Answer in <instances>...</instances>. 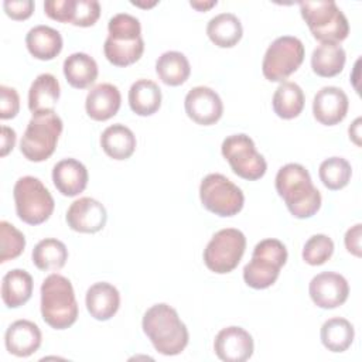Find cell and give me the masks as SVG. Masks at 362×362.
<instances>
[{"label":"cell","mask_w":362,"mask_h":362,"mask_svg":"<svg viewBox=\"0 0 362 362\" xmlns=\"http://www.w3.org/2000/svg\"><path fill=\"white\" fill-rule=\"evenodd\" d=\"M276 191L288 212L298 219L311 218L321 208V194L314 187L304 165L288 163L276 175Z\"/></svg>","instance_id":"1"},{"label":"cell","mask_w":362,"mask_h":362,"mask_svg":"<svg viewBox=\"0 0 362 362\" xmlns=\"http://www.w3.org/2000/svg\"><path fill=\"white\" fill-rule=\"evenodd\" d=\"M143 332L158 354L173 356L188 345L189 334L175 308L165 303L151 305L141 320Z\"/></svg>","instance_id":"2"},{"label":"cell","mask_w":362,"mask_h":362,"mask_svg":"<svg viewBox=\"0 0 362 362\" xmlns=\"http://www.w3.org/2000/svg\"><path fill=\"white\" fill-rule=\"evenodd\" d=\"M107 31L103 52L112 65L124 68L141 58L144 41L139 18L127 13H117L109 20Z\"/></svg>","instance_id":"3"},{"label":"cell","mask_w":362,"mask_h":362,"mask_svg":"<svg viewBox=\"0 0 362 362\" xmlns=\"http://www.w3.org/2000/svg\"><path fill=\"white\" fill-rule=\"evenodd\" d=\"M41 315L54 329H65L78 318V303L72 283L62 274L52 273L41 284Z\"/></svg>","instance_id":"4"},{"label":"cell","mask_w":362,"mask_h":362,"mask_svg":"<svg viewBox=\"0 0 362 362\" xmlns=\"http://www.w3.org/2000/svg\"><path fill=\"white\" fill-rule=\"evenodd\" d=\"M298 6L313 37L321 44H339L348 37L349 23L335 1H301Z\"/></svg>","instance_id":"5"},{"label":"cell","mask_w":362,"mask_h":362,"mask_svg":"<svg viewBox=\"0 0 362 362\" xmlns=\"http://www.w3.org/2000/svg\"><path fill=\"white\" fill-rule=\"evenodd\" d=\"M286 262L287 249L283 242L273 238L263 239L255 246L250 262L243 267V280L255 290L267 288L276 283Z\"/></svg>","instance_id":"6"},{"label":"cell","mask_w":362,"mask_h":362,"mask_svg":"<svg viewBox=\"0 0 362 362\" xmlns=\"http://www.w3.org/2000/svg\"><path fill=\"white\" fill-rule=\"evenodd\" d=\"M62 127V120L55 110L33 115L21 137L20 151L28 161H45L55 151Z\"/></svg>","instance_id":"7"},{"label":"cell","mask_w":362,"mask_h":362,"mask_svg":"<svg viewBox=\"0 0 362 362\" xmlns=\"http://www.w3.org/2000/svg\"><path fill=\"white\" fill-rule=\"evenodd\" d=\"M17 216L28 225H41L54 212V198L48 188L35 177L18 178L13 188Z\"/></svg>","instance_id":"8"},{"label":"cell","mask_w":362,"mask_h":362,"mask_svg":"<svg viewBox=\"0 0 362 362\" xmlns=\"http://www.w3.org/2000/svg\"><path fill=\"white\" fill-rule=\"evenodd\" d=\"M304 54V45L297 37L281 35L276 38L263 57V76L270 82H284L300 68Z\"/></svg>","instance_id":"9"},{"label":"cell","mask_w":362,"mask_h":362,"mask_svg":"<svg viewBox=\"0 0 362 362\" xmlns=\"http://www.w3.org/2000/svg\"><path fill=\"white\" fill-rule=\"evenodd\" d=\"M246 238L242 230L225 228L218 230L204 250L205 266L216 273L226 274L235 270L245 253Z\"/></svg>","instance_id":"10"},{"label":"cell","mask_w":362,"mask_h":362,"mask_svg":"<svg viewBox=\"0 0 362 362\" xmlns=\"http://www.w3.org/2000/svg\"><path fill=\"white\" fill-rule=\"evenodd\" d=\"M199 198L204 208L222 218L239 214L245 204L242 189L218 173L204 177L199 185Z\"/></svg>","instance_id":"11"},{"label":"cell","mask_w":362,"mask_h":362,"mask_svg":"<svg viewBox=\"0 0 362 362\" xmlns=\"http://www.w3.org/2000/svg\"><path fill=\"white\" fill-rule=\"evenodd\" d=\"M221 151L238 177L256 181L266 174L267 163L256 150L253 140L247 134L239 133L228 136L222 141Z\"/></svg>","instance_id":"12"},{"label":"cell","mask_w":362,"mask_h":362,"mask_svg":"<svg viewBox=\"0 0 362 362\" xmlns=\"http://www.w3.org/2000/svg\"><path fill=\"white\" fill-rule=\"evenodd\" d=\"M308 293L317 307L332 310L346 301L349 296V284L339 273L322 272L311 279Z\"/></svg>","instance_id":"13"},{"label":"cell","mask_w":362,"mask_h":362,"mask_svg":"<svg viewBox=\"0 0 362 362\" xmlns=\"http://www.w3.org/2000/svg\"><path fill=\"white\" fill-rule=\"evenodd\" d=\"M187 116L201 126L215 124L223 113V103L219 95L208 86L192 88L184 100Z\"/></svg>","instance_id":"14"},{"label":"cell","mask_w":362,"mask_h":362,"mask_svg":"<svg viewBox=\"0 0 362 362\" xmlns=\"http://www.w3.org/2000/svg\"><path fill=\"white\" fill-rule=\"evenodd\" d=\"M107 214L102 202L90 197L74 201L66 211L68 226L81 233H96L106 225Z\"/></svg>","instance_id":"15"},{"label":"cell","mask_w":362,"mask_h":362,"mask_svg":"<svg viewBox=\"0 0 362 362\" xmlns=\"http://www.w3.org/2000/svg\"><path fill=\"white\" fill-rule=\"evenodd\" d=\"M255 349L252 335L242 327L222 328L214 341V351L223 362H245Z\"/></svg>","instance_id":"16"},{"label":"cell","mask_w":362,"mask_h":362,"mask_svg":"<svg viewBox=\"0 0 362 362\" xmlns=\"http://www.w3.org/2000/svg\"><path fill=\"white\" fill-rule=\"evenodd\" d=\"M349 100L346 93L337 86L321 88L313 100V115L324 126H335L348 113Z\"/></svg>","instance_id":"17"},{"label":"cell","mask_w":362,"mask_h":362,"mask_svg":"<svg viewBox=\"0 0 362 362\" xmlns=\"http://www.w3.org/2000/svg\"><path fill=\"white\" fill-rule=\"evenodd\" d=\"M42 335L38 325L30 320H17L6 331V349L18 358H27L38 351Z\"/></svg>","instance_id":"18"},{"label":"cell","mask_w":362,"mask_h":362,"mask_svg":"<svg viewBox=\"0 0 362 362\" xmlns=\"http://www.w3.org/2000/svg\"><path fill=\"white\" fill-rule=\"evenodd\" d=\"M122 95L112 83H98L86 95L85 110L96 122H105L116 116L120 109Z\"/></svg>","instance_id":"19"},{"label":"cell","mask_w":362,"mask_h":362,"mask_svg":"<svg viewBox=\"0 0 362 362\" xmlns=\"http://www.w3.org/2000/svg\"><path fill=\"white\" fill-rule=\"evenodd\" d=\"M88 170L75 158H64L52 168V182L65 197L79 195L88 185Z\"/></svg>","instance_id":"20"},{"label":"cell","mask_w":362,"mask_h":362,"mask_svg":"<svg viewBox=\"0 0 362 362\" xmlns=\"http://www.w3.org/2000/svg\"><path fill=\"white\" fill-rule=\"evenodd\" d=\"M85 304L90 317L98 321H107L120 307V294L113 284L98 281L88 288Z\"/></svg>","instance_id":"21"},{"label":"cell","mask_w":362,"mask_h":362,"mask_svg":"<svg viewBox=\"0 0 362 362\" xmlns=\"http://www.w3.org/2000/svg\"><path fill=\"white\" fill-rule=\"evenodd\" d=\"M61 95L58 79L52 74L38 75L28 90V109L33 115L52 112Z\"/></svg>","instance_id":"22"},{"label":"cell","mask_w":362,"mask_h":362,"mask_svg":"<svg viewBox=\"0 0 362 362\" xmlns=\"http://www.w3.org/2000/svg\"><path fill=\"white\" fill-rule=\"evenodd\" d=\"M28 52L41 61H51L62 51V37L49 25H35L25 35Z\"/></svg>","instance_id":"23"},{"label":"cell","mask_w":362,"mask_h":362,"mask_svg":"<svg viewBox=\"0 0 362 362\" xmlns=\"http://www.w3.org/2000/svg\"><path fill=\"white\" fill-rule=\"evenodd\" d=\"M137 141L134 133L124 124L116 123L106 127L100 136V147L113 160H127L133 156Z\"/></svg>","instance_id":"24"},{"label":"cell","mask_w":362,"mask_h":362,"mask_svg":"<svg viewBox=\"0 0 362 362\" xmlns=\"http://www.w3.org/2000/svg\"><path fill=\"white\" fill-rule=\"evenodd\" d=\"M62 69L66 82L76 89L89 88L98 78V64L85 52H74L66 57Z\"/></svg>","instance_id":"25"},{"label":"cell","mask_w":362,"mask_h":362,"mask_svg":"<svg viewBox=\"0 0 362 362\" xmlns=\"http://www.w3.org/2000/svg\"><path fill=\"white\" fill-rule=\"evenodd\" d=\"M33 277L21 269L7 272L1 280V300L8 308L25 304L33 294Z\"/></svg>","instance_id":"26"},{"label":"cell","mask_w":362,"mask_h":362,"mask_svg":"<svg viewBox=\"0 0 362 362\" xmlns=\"http://www.w3.org/2000/svg\"><path fill=\"white\" fill-rule=\"evenodd\" d=\"M206 35L216 47L232 48L243 35L242 23L232 13H221L209 20L206 25Z\"/></svg>","instance_id":"27"},{"label":"cell","mask_w":362,"mask_h":362,"mask_svg":"<svg viewBox=\"0 0 362 362\" xmlns=\"http://www.w3.org/2000/svg\"><path fill=\"white\" fill-rule=\"evenodd\" d=\"M130 109L139 116H151L161 106V89L150 79H137L129 89Z\"/></svg>","instance_id":"28"},{"label":"cell","mask_w":362,"mask_h":362,"mask_svg":"<svg viewBox=\"0 0 362 362\" xmlns=\"http://www.w3.org/2000/svg\"><path fill=\"white\" fill-rule=\"evenodd\" d=\"M345 49L339 44H320L311 54V68L321 78H332L342 72Z\"/></svg>","instance_id":"29"},{"label":"cell","mask_w":362,"mask_h":362,"mask_svg":"<svg viewBox=\"0 0 362 362\" xmlns=\"http://www.w3.org/2000/svg\"><path fill=\"white\" fill-rule=\"evenodd\" d=\"M304 100L303 89L296 82L284 81L274 90L272 105L279 117L290 120L303 112Z\"/></svg>","instance_id":"30"},{"label":"cell","mask_w":362,"mask_h":362,"mask_svg":"<svg viewBox=\"0 0 362 362\" xmlns=\"http://www.w3.org/2000/svg\"><path fill=\"white\" fill-rule=\"evenodd\" d=\"M156 72L163 83L168 86H180L189 78L191 66L182 52L167 51L157 58Z\"/></svg>","instance_id":"31"},{"label":"cell","mask_w":362,"mask_h":362,"mask_svg":"<svg viewBox=\"0 0 362 362\" xmlns=\"http://www.w3.org/2000/svg\"><path fill=\"white\" fill-rule=\"evenodd\" d=\"M31 257L35 267L42 272L59 270L68 260V249L64 242L55 238H45L34 246Z\"/></svg>","instance_id":"32"},{"label":"cell","mask_w":362,"mask_h":362,"mask_svg":"<svg viewBox=\"0 0 362 362\" xmlns=\"http://www.w3.org/2000/svg\"><path fill=\"white\" fill-rule=\"evenodd\" d=\"M321 342L331 352H344L354 342V325L342 317H332L321 327Z\"/></svg>","instance_id":"33"},{"label":"cell","mask_w":362,"mask_h":362,"mask_svg":"<svg viewBox=\"0 0 362 362\" xmlns=\"http://www.w3.org/2000/svg\"><path fill=\"white\" fill-rule=\"evenodd\" d=\"M318 175L328 189L338 191L351 181L352 167L344 157H329L320 164Z\"/></svg>","instance_id":"34"},{"label":"cell","mask_w":362,"mask_h":362,"mask_svg":"<svg viewBox=\"0 0 362 362\" xmlns=\"http://www.w3.org/2000/svg\"><path fill=\"white\" fill-rule=\"evenodd\" d=\"M25 247V238L14 225L7 221L0 222V262L6 263L18 257Z\"/></svg>","instance_id":"35"},{"label":"cell","mask_w":362,"mask_h":362,"mask_svg":"<svg viewBox=\"0 0 362 362\" xmlns=\"http://www.w3.org/2000/svg\"><path fill=\"white\" fill-rule=\"evenodd\" d=\"M334 253V242L324 233H317L308 238L303 247V259L310 266L324 264Z\"/></svg>","instance_id":"36"},{"label":"cell","mask_w":362,"mask_h":362,"mask_svg":"<svg viewBox=\"0 0 362 362\" xmlns=\"http://www.w3.org/2000/svg\"><path fill=\"white\" fill-rule=\"evenodd\" d=\"M100 16V4L96 0H71L69 23L76 27H90Z\"/></svg>","instance_id":"37"},{"label":"cell","mask_w":362,"mask_h":362,"mask_svg":"<svg viewBox=\"0 0 362 362\" xmlns=\"http://www.w3.org/2000/svg\"><path fill=\"white\" fill-rule=\"evenodd\" d=\"M20 110V96L14 88L0 86V119L7 120L17 116Z\"/></svg>","instance_id":"38"},{"label":"cell","mask_w":362,"mask_h":362,"mask_svg":"<svg viewBox=\"0 0 362 362\" xmlns=\"http://www.w3.org/2000/svg\"><path fill=\"white\" fill-rule=\"evenodd\" d=\"M6 14L13 20H27L34 11L33 0H6L3 3Z\"/></svg>","instance_id":"39"},{"label":"cell","mask_w":362,"mask_h":362,"mask_svg":"<svg viewBox=\"0 0 362 362\" xmlns=\"http://www.w3.org/2000/svg\"><path fill=\"white\" fill-rule=\"evenodd\" d=\"M71 0H47L44 3L45 14L59 23H69Z\"/></svg>","instance_id":"40"},{"label":"cell","mask_w":362,"mask_h":362,"mask_svg":"<svg viewBox=\"0 0 362 362\" xmlns=\"http://www.w3.org/2000/svg\"><path fill=\"white\" fill-rule=\"evenodd\" d=\"M361 236H362V225L355 223L354 226H351L346 230L345 238H344L346 250L351 255L356 256V257H361V255H362V252H361Z\"/></svg>","instance_id":"41"},{"label":"cell","mask_w":362,"mask_h":362,"mask_svg":"<svg viewBox=\"0 0 362 362\" xmlns=\"http://www.w3.org/2000/svg\"><path fill=\"white\" fill-rule=\"evenodd\" d=\"M16 144V132L11 127L1 126V148H0V156L6 157Z\"/></svg>","instance_id":"42"},{"label":"cell","mask_w":362,"mask_h":362,"mask_svg":"<svg viewBox=\"0 0 362 362\" xmlns=\"http://www.w3.org/2000/svg\"><path fill=\"white\" fill-rule=\"evenodd\" d=\"M361 117H356L354 120V123L349 126L348 132H349V139L356 144L361 146Z\"/></svg>","instance_id":"43"},{"label":"cell","mask_w":362,"mask_h":362,"mask_svg":"<svg viewBox=\"0 0 362 362\" xmlns=\"http://www.w3.org/2000/svg\"><path fill=\"white\" fill-rule=\"evenodd\" d=\"M216 0H212V1H189V6L194 7L195 10L198 11H206L209 8H212L214 6H216Z\"/></svg>","instance_id":"44"},{"label":"cell","mask_w":362,"mask_h":362,"mask_svg":"<svg viewBox=\"0 0 362 362\" xmlns=\"http://www.w3.org/2000/svg\"><path fill=\"white\" fill-rule=\"evenodd\" d=\"M132 4H134V6H140V7H153V6H156L157 4V1H153L151 4H144V3H137V1H132Z\"/></svg>","instance_id":"45"}]
</instances>
